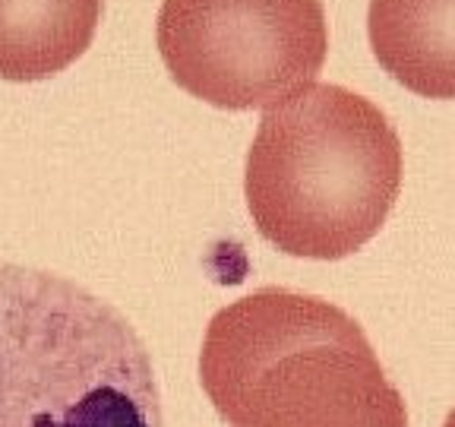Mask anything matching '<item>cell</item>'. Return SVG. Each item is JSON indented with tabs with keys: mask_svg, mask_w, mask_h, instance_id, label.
Returning a JSON list of instances; mask_svg holds the SVG:
<instances>
[{
	"mask_svg": "<svg viewBox=\"0 0 455 427\" xmlns=\"http://www.w3.org/2000/svg\"><path fill=\"white\" fill-rule=\"evenodd\" d=\"M199 383L231 427H408L405 399L361 323L275 285L209 320Z\"/></svg>",
	"mask_w": 455,
	"mask_h": 427,
	"instance_id": "cell-1",
	"label": "cell"
},
{
	"mask_svg": "<svg viewBox=\"0 0 455 427\" xmlns=\"http://www.w3.org/2000/svg\"><path fill=\"white\" fill-rule=\"evenodd\" d=\"M402 171V140L373 101L313 83L263 111L243 197L256 231L282 254L345 260L379 235Z\"/></svg>",
	"mask_w": 455,
	"mask_h": 427,
	"instance_id": "cell-2",
	"label": "cell"
},
{
	"mask_svg": "<svg viewBox=\"0 0 455 427\" xmlns=\"http://www.w3.org/2000/svg\"><path fill=\"white\" fill-rule=\"evenodd\" d=\"M0 427H164L152 351L83 285L0 263Z\"/></svg>",
	"mask_w": 455,
	"mask_h": 427,
	"instance_id": "cell-3",
	"label": "cell"
},
{
	"mask_svg": "<svg viewBox=\"0 0 455 427\" xmlns=\"http://www.w3.org/2000/svg\"><path fill=\"white\" fill-rule=\"evenodd\" d=\"M171 79L221 111H253L316 83L329 54L323 0H162Z\"/></svg>",
	"mask_w": 455,
	"mask_h": 427,
	"instance_id": "cell-4",
	"label": "cell"
},
{
	"mask_svg": "<svg viewBox=\"0 0 455 427\" xmlns=\"http://www.w3.org/2000/svg\"><path fill=\"white\" fill-rule=\"evenodd\" d=\"M367 36L408 93L455 99V0H370Z\"/></svg>",
	"mask_w": 455,
	"mask_h": 427,
	"instance_id": "cell-5",
	"label": "cell"
},
{
	"mask_svg": "<svg viewBox=\"0 0 455 427\" xmlns=\"http://www.w3.org/2000/svg\"><path fill=\"white\" fill-rule=\"evenodd\" d=\"M105 0H0V79L38 83L92 44Z\"/></svg>",
	"mask_w": 455,
	"mask_h": 427,
	"instance_id": "cell-6",
	"label": "cell"
},
{
	"mask_svg": "<svg viewBox=\"0 0 455 427\" xmlns=\"http://www.w3.org/2000/svg\"><path fill=\"white\" fill-rule=\"evenodd\" d=\"M443 427H455V408L449 412V418H446V424H443Z\"/></svg>",
	"mask_w": 455,
	"mask_h": 427,
	"instance_id": "cell-7",
	"label": "cell"
}]
</instances>
